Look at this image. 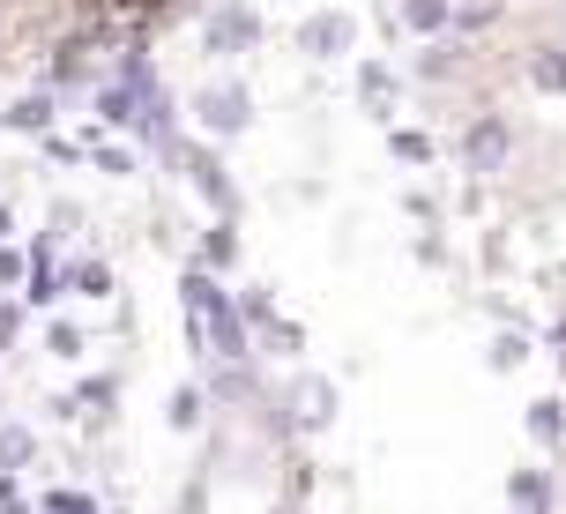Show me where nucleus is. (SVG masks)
<instances>
[{
    "mask_svg": "<svg viewBox=\"0 0 566 514\" xmlns=\"http://www.w3.org/2000/svg\"><path fill=\"white\" fill-rule=\"evenodd\" d=\"M113 284L0 209V514H113Z\"/></svg>",
    "mask_w": 566,
    "mask_h": 514,
    "instance_id": "f257e3e1",
    "label": "nucleus"
},
{
    "mask_svg": "<svg viewBox=\"0 0 566 514\" xmlns=\"http://www.w3.org/2000/svg\"><path fill=\"white\" fill-rule=\"evenodd\" d=\"M113 8H149V0H113Z\"/></svg>",
    "mask_w": 566,
    "mask_h": 514,
    "instance_id": "7ed1b4c3",
    "label": "nucleus"
},
{
    "mask_svg": "<svg viewBox=\"0 0 566 514\" xmlns=\"http://www.w3.org/2000/svg\"><path fill=\"white\" fill-rule=\"evenodd\" d=\"M30 8H38V0H0V53L15 45V30L30 23Z\"/></svg>",
    "mask_w": 566,
    "mask_h": 514,
    "instance_id": "f03ea898",
    "label": "nucleus"
}]
</instances>
